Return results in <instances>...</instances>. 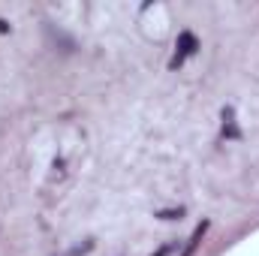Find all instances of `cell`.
I'll use <instances>...</instances> for the list:
<instances>
[{"label": "cell", "instance_id": "6da1fadb", "mask_svg": "<svg viewBox=\"0 0 259 256\" xmlns=\"http://www.w3.org/2000/svg\"><path fill=\"white\" fill-rule=\"evenodd\" d=\"M175 58H172V66H181L190 55H196V49H199V42H196V36L190 33V30H184L181 36H178V42H175Z\"/></svg>", "mask_w": 259, "mask_h": 256}, {"label": "cell", "instance_id": "7a4b0ae2", "mask_svg": "<svg viewBox=\"0 0 259 256\" xmlns=\"http://www.w3.org/2000/svg\"><path fill=\"white\" fill-rule=\"evenodd\" d=\"M205 232H208V223H199V226L193 229V235H190V241H187V247H184V253L181 256H193V250L199 247V241H202Z\"/></svg>", "mask_w": 259, "mask_h": 256}, {"label": "cell", "instance_id": "3957f363", "mask_svg": "<svg viewBox=\"0 0 259 256\" xmlns=\"http://www.w3.org/2000/svg\"><path fill=\"white\" fill-rule=\"evenodd\" d=\"M223 121H226V124H223V133L235 139V136H238V130H235V121H232V109H226V112H223Z\"/></svg>", "mask_w": 259, "mask_h": 256}, {"label": "cell", "instance_id": "277c9868", "mask_svg": "<svg viewBox=\"0 0 259 256\" xmlns=\"http://www.w3.org/2000/svg\"><path fill=\"white\" fill-rule=\"evenodd\" d=\"M91 247H94V244L88 241V244H81V247H75V250H69V253H66V256H84V253H88V250H91Z\"/></svg>", "mask_w": 259, "mask_h": 256}, {"label": "cell", "instance_id": "5b68a950", "mask_svg": "<svg viewBox=\"0 0 259 256\" xmlns=\"http://www.w3.org/2000/svg\"><path fill=\"white\" fill-rule=\"evenodd\" d=\"M181 214H184V211H181V208H178V211H163V214H160V217H163V220H178V217H181Z\"/></svg>", "mask_w": 259, "mask_h": 256}, {"label": "cell", "instance_id": "8992f818", "mask_svg": "<svg viewBox=\"0 0 259 256\" xmlns=\"http://www.w3.org/2000/svg\"><path fill=\"white\" fill-rule=\"evenodd\" d=\"M172 253V247H169V244H166V247H160V250H157V253H151V256H169Z\"/></svg>", "mask_w": 259, "mask_h": 256}]
</instances>
